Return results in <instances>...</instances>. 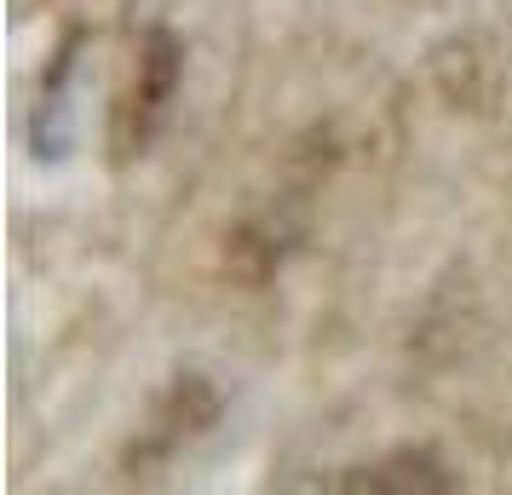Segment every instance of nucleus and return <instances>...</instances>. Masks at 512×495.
I'll return each mask as SVG.
<instances>
[{"instance_id":"nucleus-1","label":"nucleus","mask_w":512,"mask_h":495,"mask_svg":"<svg viewBox=\"0 0 512 495\" xmlns=\"http://www.w3.org/2000/svg\"><path fill=\"white\" fill-rule=\"evenodd\" d=\"M179 70H185V52L167 29H150L139 41V64H133V87L116 104V150L121 156H139L144 144L156 139V127L167 121V104L179 93Z\"/></svg>"},{"instance_id":"nucleus-2","label":"nucleus","mask_w":512,"mask_h":495,"mask_svg":"<svg viewBox=\"0 0 512 495\" xmlns=\"http://www.w3.org/2000/svg\"><path fill=\"white\" fill-rule=\"evenodd\" d=\"M334 490H369V495H443L455 490V478L432 461V455H415V449H397L374 467H351L346 478H334Z\"/></svg>"}]
</instances>
